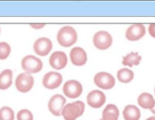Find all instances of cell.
<instances>
[{"label":"cell","instance_id":"1","mask_svg":"<svg viewBox=\"0 0 155 120\" xmlns=\"http://www.w3.org/2000/svg\"><path fill=\"white\" fill-rule=\"evenodd\" d=\"M84 110V103L82 101H77L66 104L62 110L61 115L65 120H75L83 114Z\"/></svg>","mask_w":155,"mask_h":120},{"label":"cell","instance_id":"2","mask_svg":"<svg viewBox=\"0 0 155 120\" xmlns=\"http://www.w3.org/2000/svg\"><path fill=\"white\" fill-rule=\"evenodd\" d=\"M77 38L76 30L70 26L61 28L57 34V40L59 43L64 47H69L73 45L76 42Z\"/></svg>","mask_w":155,"mask_h":120},{"label":"cell","instance_id":"3","mask_svg":"<svg viewBox=\"0 0 155 120\" xmlns=\"http://www.w3.org/2000/svg\"><path fill=\"white\" fill-rule=\"evenodd\" d=\"M22 69L28 74H35L39 72L43 66L42 61L36 57L28 55L24 57L21 62Z\"/></svg>","mask_w":155,"mask_h":120},{"label":"cell","instance_id":"4","mask_svg":"<svg viewBox=\"0 0 155 120\" xmlns=\"http://www.w3.org/2000/svg\"><path fill=\"white\" fill-rule=\"evenodd\" d=\"M34 79L31 75L28 73H21L16 78V87L21 92H27L32 88Z\"/></svg>","mask_w":155,"mask_h":120},{"label":"cell","instance_id":"5","mask_svg":"<svg viewBox=\"0 0 155 120\" xmlns=\"http://www.w3.org/2000/svg\"><path fill=\"white\" fill-rule=\"evenodd\" d=\"M113 39L110 34L105 31H97L93 36L94 46L101 50L108 48L112 43Z\"/></svg>","mask_w":155,"mask_h":120},{"label":"cell","instance_id":"6","mask_svg":"<svg viewBox=\"0 0 155 120\" xmlns=\"http://www.w3.org/2000/svg\"><path fill=\"white\" fill-rule=\"evenodd\" d=\"M94 81L96 86L104 89H111L115 84V79L113 76L104 72L96 74L94 77Z\"/></svg>","mask_w":155,"mask_h":120},{"label":"cell","instance_id":"7","mask_svg":"<svg viewBox=\"0 0 155 120\" xmlns=\"http://www.w3.org/2000/svg\"><path fill=\"white\" fill-rule=\"evenodd\" d=\"M63 92L67 97L75 98L79 96L82 93V86L77 80H68L64 84Z\"/></svg>","mask_w":155,"mask_h":120},{"label":"cell","instance_id":"8","mask_svg":"<svg viewBox=\"0 0 155 120\" xmlns=\"http://www.w3.org/2000/svg\"><path fill=\"white\" fill-rule=\"evenodd\" d=\"M62 81L61 74L56 72H49L47 73L42 78V84L49 89H53L58 87Z\"/></svg>","mask_w":155,"mask_h":120},{"label":"cell","instance_id":"9","mask_svg":"<svg viewBox=\"0 0 155 120\" xmlns=\"http://www.w3.org/2000/svg\"><path fill=\"white\" fill-rule=\"evenodd\" d=\"M65 102V98L61 95L56 94L53 96L48 104L50 112L54 116H61Z\"/></svg>","mask_w":155,"mask_h":120},{"label":"cell","instance_id":"10","mask_svg":"<svg viewBox=\"0 0 155 120\" xmlns=\"http://www.w3.org/2000/svg\"><path fill=\"white\" fill-rule=\"evenodd\" d=\"M33 49L38 55L45 56L52 49V42L47 37H41L35 41Z\"/></svg>","mask_w":155,"mask_h":120},{"label":"cell","instance_id":"11","mask_svg":"<svg viewBox=\"0 0 155 120\" xmlns=\"http://www.w3.org/2000/svg\"><path fill=\"white\" fill-rule=\"evenodd\" d=\"M145 34V26L141 24H136L131 25L127 28L125 36L128 40L136 41L142 38Z\"/></svg>","mask_w":155,"mask_h":120},{"label":"cell","instance_id":"12","mask_svg":"<svg viewBox=\"0 0 155 120\" xmlns=\"http://www.w3.org/2000/svg\"><path fill=\"white\" fill-rule=\"evenodd\" d=\"M106 97L105 94L98 90L90 92L87 98V103L93 108H99L105 102Z\"/></svg>","mask_w":155,"mask_h":120},{"label":"cell","instance_id":"13","mask_svg":"<svg viewBox=\"0 0 155 120\" xmlns=\"http://www.w3.org/2000/svg\"><path fill=\"white\" fill-rule=\"evenodd\" d=\"M49 63L54 69H62L67 63V55L62 51H55L50 57Z\"/></svg>","mask_w":155,"mask_h":120},{"label":"cell","instance_id":"14","mask_svg":"<svg viewBox=\"0 0 155 120\" xmlns=\"http://www.w3.org/2000/svg\"><path fill=\"white\" fill-rule=\"evenodd\" d=\"M70 57L72 63L76 66H82L84 65L87 60L85 51L80 47H74L71 49Z\"/></svg>","mask_w":155,"mask_h":120},{"label":"cell","instance_id":"15","mask_svg":"<svg viewBox=\"0 0 155 120\" xmlns=\"http://www.w3.org/2000/svg\"><path fill=\"white\" fill-rule=\"evenodd\" d=\"M125 120H139L140 117V110L135 106L128 105L123 111Z\"/></svg>","mask_w":155,"mask_h":120},{"label":"cell","instance_id":"16","mask_svg":"<svg viewBox=\"0 0 155 120\" xmlns=\"http://www.w3.org/2000/svg\"><path fill=\"white\" fill-rule=\"evenodd\" d=\"M119 115V112L117 107L113 104H108L102 112L103 120H117Z\"/></svg>","mask_w":155,"mask_h":120},{"label":"cell","instance_id":"17","mask_svg":"<svg viewBox=\"0 0 155 120\" xmlns=\"http://www.w3.org/2000/svg\"><path fill=\"white\" fill-rule=\"evenodd\" d=\"M154 101L153 96L146 92L141 93L137 99L139 105L145 109H151L154 104Z\"/></svg>","mask_w":155,"mask_h":120},{"label":"cell","instance_id":"18","mask_svg":"<svg viewBox=\"0 0 155 120\" xmlns=\"http://www.w3.org/2000/svg\"><path fill=\"white\" fill-rule=\"evenodd\" d=\"M13 73L10 69H5L0 74V89H8L12 83Z\"/></svg>","mask_w":155,"mask_h":120},{"label":"cell","instance_id":"19","mask_svg":"<svg viewBox=\"0 0 155 120\" xmlns=\"http://www.w3.org/2000/svg\"><path fill=\"white\" fill-rule=\"evenodd\" d=\"M142 57L137 52H131L123 57L122 64L125 66L132 67L133 65H138L141 60Z\"/></svg>","mask_w":155,"mask_h":120},{"label":"cell","instance_id":"20","mask_svg":"<svg viewBox=\"0 0 155 120\" xmlns=\"http://www.w3.org/2000/svg\"><path fill=\"white\" fill-rule=\"evenodd\" d=\"M117 77L122 83H128L131 81L134 77L133 72L127 68H122L117 71Z\"/></svg>","mask_w":155,"mask_h":120},{"label":"cell","instance_id":"21","mask_svg":"<svg viewBox=\"0 0 155 120\" xmlns=\"http://www.w3.org/2000/svg\"><path fill=\"white\" fill-rule=\"evenodd\" d=\"M13 110L9 107L4 106L0 109V120H14Z\"/></svg>","mask_w":155,"mask_h":120},{"label":"cell","instance_id":"22","mask_svg":"<svg viewBox=\"0 0 155 120\" xmlns=\"http://www.w3.org/2000/svg\"><path fill=\"white\" fill-rule=\"evenodd\" d=\"M10 53V45L4 42L0 43V60L7 58Z\"/></svg>","mask_w":155,"mask_h":120},{"label":"cell","instance_id":"23","mask_svg":"<svg viewBox=\"0 0 155 120\" xmlns=\"http://www.w3.org/2000/svg\"><path fill=\"white\" fill-rule=\"evenodd\" d=\"M18 120H33V114L28 109H22L18 112Z\"/></svg>","mask_w":155,"mask_h":120},{"label":"cell","instance_id":"24","mask_svg":"<svg viewBox=\"0 0 155 120\" xmlns=\"http://www.w3.org/2000/svg\"><path fill=\"white\" fill-rule=\"evenodd\" d=\"M148 31L150 34L155 38V23L151 24L148 27Z\"/></svg>","mask_w":155,"mask_h":120},{"label":"cell","instance_id":"25","mask_svg":"<svg viewBox=\"0 0 155 120\" xmlns=\"http://www.w3.org/2000/svg\"><path fill=\"white\" fill-rule=\"evenodd\" d=\"M30 26L35 29H40L45 26V24H30Z\"/></svg>","mask_w":155,"mask_h":120},{"label":"cell","instance_id":"26","mask_svg":"<svg viewBox=\"0 0 155 120\" xmlns=\"http://www.w3.org/2000/svg\"><path fill=\"white\" fill-rule=\"evenodd\" d=\"M150 110L155 115V101H154V104L152 108L150 109Z\"/></svg>","mask_w":155,"mask_h":120},{"label":"cell","instance_id":"27","mask_svg":"<svg viewBox=\"0 0 155 120\" xmlns=\"http://www.w3.org/2000/svg\"><path fill=\"white\" fill-rule=\"evenodd\" d=\"M146 120H155V116H151L147 118Z\"/></svg>","mask_w":155,"mask_h":120},{"label":"cell","instance_id":"28","mask_svg":"<svg viewBox=\"0 0 155 120\" xmlns=\"http://www.w3.org/2000/svg\"><path fill=\"white\" fill-rule=\"evenodd\" d=\"M100 120H103V119H100Z\"/></svg>","mask_w":155,"mask_h":120},{"label":"cell","instance_id":"29","mask_svg":"<svg viewBox=\"0 0 155 120\" xmlns=\"http://www.w3.org/2000/svg\"><path fill=\"white\" fill-rule=\"evenodd\" d=\"M0 33H1V28H0Z\"/></svg>","mask_w":155,"mask_h":120},{"label":"cell","instance_id":"30","mask_svg":"<svg viewBox=\"0 0 155 120\" xmlns=\"http://www.w3.org/2000/svg\"><path fill=\"white\" fill-rule=\"evenodd\" d=\"M154 92H155V89H154Z\"/></svg>","mask_w":155,"mask_h":120}]
</instances>
